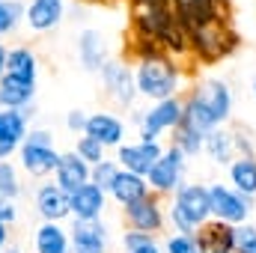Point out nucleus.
Masks as SVG:
<instances>
[{
  "mask_svg": "<svg viewBox=\"0 0 256 253\" xmlns=\"http://www.w3.org/2000/svg\"><path fill=\"white\" fill-rule=\"evenodd\" d=\"M182 102H185L182 122H188L202 134H208L212 128L226 126L232 116V108H236L232 86L224 78H202L200 84H194L191 92Z\"/></svg>",
  "mask_w": 256,
  "mask_h": 253,
  "instance_id": "f257e3e1",
  "label": "nucleus"
},
{
  "mask_svg": "<svg viewBox=\"0 0 256 253\" xmlns=\"http://www.w3.org/2000/svg\"><path fill=\"white\" fill-rule=\"evenodd\" d=\"M134 80H137V92L149 98V104H155V102L179 98L185 74H182V66L170 54L152 51L134 60Z\"/></svg>",
  "mask_w": 256,
  "mask_h": 253,
  "instance_id": "f03ea898",
  "label": "nucleus"
},
{
  "mask_svg": "<svg viewBox=\"0 0 256 253\" xmlns=\"http://www.w3.org/2000/svg\"><path fill=\"white\" fill-rule=\"evenodd\" d=\"M212 220V202H208V185L185 182L173 194V202L167 208V224L179 236H196L200 226Z\"/></svg>",
  "mask_w": 256,
  "mask_h": 253,
  "instance_id": "7ed1b4c3",
  "label": "nucleus"
},
{
  "mask_svg": "<svg viewBox=\"0 0 256 253\" xmlns=\"http://www.w3.org/2000/svg\"><path fill=\"white\" fill-rule=\"evenodd\" d=\"M60 155L63 152H57L54 134L48 128H30L27 140L18 149V170L27 173L30 179L54 176L57 173V164H60Z\"/></svg>",
  "mask_w": 256,
  "mask_h": 253,
  "instance_id": "20e7f679",
  "label": "nucleus"
},
{
  "mask_svg": "<svg viewBox=\"0 0 256 253\" xmlns=\"http://www.w3.org/2000/svg\"><path fill=\"white\" fill-rule=\"evenodd\" d=\"M188 45H191V54L202 63H218L224 57H230L236 48H238V36L236 30L230 27L226 18L214 21V24H206V27H196L188 33Z\"/></svg>",
  "mask_w": 256,
  "mask_h": 253,
  "instance_id": "39448f33",
  "label": "nucleus"
},
{
  "mask_svg": "<svg viewBox=\"0 0 256 253\" xmlns=\"http://www.w3.org/2000/svg\"><path fill=\"white\" fill-rule=\"evenodd\" d=\"M182 110H185L182 96L167 98V102H155L146 110H134V126L140 131V140H161L167 131L173 134L176 126L182 122Z\"/></svg>",
  "mask_w": 256,
  "mask_h": 253,
  "instance_id": "423d86ee",
  "label": "nucleus"
},
{
  "mask_svg": "<svg viewBox=\"0 0 256 253\" xmlns=\"http://www.w3.org/2000/svg\"><path fill=\"white\" fill-rule=\"evenodd\" d=\"M208 202H212V220H220L230 226H242L254 214V200L238 194L230 185H224V182L208 185Z\"/></svg>",
  "mask_w": 256,
  "mask_h": 253,
  "instance_id": "0eeeda50",
  "label": "nucleus"
},
{
  "mask_svg": "<svg viewBox=\"0 0 256 253\" xmlns=\"http://www.w3.org/2000/svg\"><path fill=\"white\" fill-rule=\"evenodd\" d=\"M185 170H188V158L176 149V146H167L164 155L155 161V167L149 170L146 182L149 190L155 196H173L176 190L185 185Z\"/></svg>",
  "mask_w": 256,
  "mask_h": 253,
  "instance_id": "6e6552de",
  "label": "nucleus"
},
{
  "mask_svg": "<svg viewBox=\"0 0 256 253\" xmlns=\"http://www.w3.org/2000/svg\"><path fill=\"white\" fill-rule=\"evenodd\" d=\"M104 92L114 104L120 108H134L140 92H137V80H134V66H128L126 60H108L98 72Z\"/></svg>",
  "mask_w": 256,
  "mask_h": 253,
  "instance_id": "1a4fd4ad",
  "label": "nucleus"
},
{
  "mask_svg": "<svg viewBox=\"0 0 256 253\" xmlns=\"http://www.w3.org/2000/svg\"><path fill=\"white\" fill-rule=\"evenodd\" d=\"M122 218H126L128 230H137V232H149V236H158L164 226H167V208L161 202V196L149 194L137 202H131L122 208Z\"/></svg>",
  "mask_w": 256,
  "mask_h": 253,
  "instance_id": "9d476101",
  "label": "nucleus"
},
{
  "mask_svg": "<svg viewBox=\"0 0 256 253\" xmlns=\"http://www.w3.org/2000/svg\"><path fill=\"white\" fill-rule=\"evenodd\" d=\"M164 143L161 140H134V143H122L116 149V164L120 170L137 173V176H149V170L155 167V161L164 155Z\"/></svg>",
  "mask_w": 256,
  "mask_h": 253,
  "instance_id": "9b49d317",
  "label": "nucleus"
},
{
  "mask_svg": "<svg viewBox=\"0 0 256 253\" xmlns=\"http://www.w3.org/2000/svg\"><path fill=\"white\" fill-rule=\"evenodd\" d=\"M86 137H92L96 143H102L104 149H120L126 143V120L116 116L114 110H96L86 120Z\"/></svg>",
  "mask_w": 256,
  "mask_h": 253,
  "instance_id": "f8f14e48",
  "label": "nucleus"
},
{
  "mask_svg": "<svg viewBox=\"0 0 256 253\" xmlns=\"http://www.w3.org/2000/svg\"><path fill=\"white\" fill-rule=\"evenodd\" d=\"M66 0H27L24 3V24L33 33H51L63 24Z\"/></svg>",
  "mask_w": 256,
  "mask_h": 253,
  "instance_id": "ddd939ff",
  "label": "nucleus"
},
{
  "mask_svg": "<svg viewBox=\"0 0 256 253\" xmlns=\"http://www.w3.org/2000/svg\"><path fill=\"white\" fill-rule=\"evenodd\" d=\"M33 206H36V214L48 224H63L72 218V208H68V194L60 190L54 182H45L39 185L33 194Z\"/></svg>",
  "mask_w": 256,
  "mask_h": 253,
  "instance_id": "4468645a",
  "label": "nucleus"
},
{
  "mask_svg": "<svg viewBox=\"0 0 256 253\" xmlns=\"http://www.w3.org/2000/svg\"><path fill=\"white\" fill-rule=\"evenodd\" d=\"M68 238H72V253L108 250V226H104V220H72Z\"/></svg>",
  "mask_w": 256,
  "mask_h": 253,
  "instance_id": "2eb2a0df",
  "label": "nucleus"
},
{
  "mask_svg": "<svg viewBox=\"0 0 256 253\" xmlns=\"http://www.w3.org/2000/svg\"><path fill=\"white\" fill-rule=\"evenodd\" d=\"M68 208H72V220H102L108 208V194L90 182L74 194H68Z\"/></svg>",
  "mask_w": 256,
  "mask_h": 253,
  "instance_id": "dca6fc26",
  "label": "nucleus"
},
{
  "mask_svg": "<svg viewBox=\"0 0 256 253\" xmlns=\"http://www.w3.org/2000/svg\"><path fill=\"white\" fill-rule=\"evenodd\" d=\"M202 155H206L212 164H218V167H230V164L238 158V146H236V128H232V126L212 128V131L206 134Z\"/></svg>",
  "mask_w": 256,
  "mask_h": 253,
  "instance_id": "f3484780",
  "label": "nucleus"
},
{
  "mask_svg": "<svg viewBox=\"0 0 256 253\" xmlns=\"http://www.w3.org/2000/svg\"><path fill=\"white\" fill-rule=\"evenodd\" d=\"M78 60H80V68L90 72V74H98L102 72V66L110 60L102 30H96V27L80 30V36H78Z\"/></svg>",
  "mask_w": 256,
  "mask_h": 253,
  "instance_id": "a211bd4d",
  "label": "nucleus"
},
{
  "mask_svg": "<svg viewBox=\"0 0 256 253\" xmlns=\"http://www.w3.org/2000/svg\"><path fill=\"white\" fill-rule=\"evenodd\" d=\"M90 173H92V167L86 161H80L74 152H63L60 164H57V173H54V185L66 194H74L78 188L90 185Z\"/></svg>",
  "mask_w": 256,
  "mask_h": 253,
  "instance_id": "6ab92c4d",
  "label": "nucleus"
},
{
  "mask_svg": "<svg viewBox=\"0 0 256 253\" xmlns=\"http://www.w3.org/2000/svg\"><path fill=\"white\" fill-rule=\"evenodd\" d=\"M196 242L206 253H232L236 250V226L208 220L206 226L196 230Z\"/></svg>",
  "mask_w": 256,
  "mask_h": 253,
  "instance_id": "aec40b11",
  "label": "nucleus"
},
{
  "mask_svg": "<svg viewBox=\"0 0 256 253\" xmlns=\"http://www.w3.org/2000/svg\"><path fill=\"white\" fill-rule=\"evenodd\" d=\"M33 253H72V238L63 224L42 220L33 230Z\"/></svg>",
  "mask_w": 256,
  "mask_h": 253,
  "instance_id": "412c9836",
  "label": "nucleus"
},
{
  "mask_svg": "<svg viewBox=\"0 0 256 253\" xmlns=\"http://www.w3.org/2000/svg\"><path fill=\"white\" fill-rule=\"evenodd\" d=\"M36 98V84H27V80H18L12 74H3L0 78V108H9V110H30Z\"/></svg>",
  "mask_w": 256,
  "mask_h": 253,
  "instance_id": "4be33fe9",
  "label": "nucleus"
},
{
  "mask_svg": "<svg viewBox=\"0 0 256 253\" xmlns=\"http://www.w3.org/2000/svg\"><path fill=\"white\" fill-rule=\"evenodd\" d=\"M6 74H12L18 80H27V84H36L39 80V57H36V51L27 48V45L9 48V54H6Z\"/></svg>",
  "mask_w": 256,
  "mask_h": 253,
  "instance_id": "5701e85b",
  "label": "nucleus"
},
{
  "mask_svg": "<svg viewBox=\"0 0 256 253\" xmlns=\"http://www.w3.org/2000/svg\"><path fill=\"white\" fill-rule=\"evenodd\" d=\"M149 194H152V190H149L146 176H137V173L120 170V176H116V182H114V188H110V194H108V196L126 208V206L137 202V200H143V196H149Z\"/></svg>",
  "mask_w": 256,
  "mask_h": 253,
  "instance_id": "b1692460",
  "label": "nucleus"
},
{
  "mask_svg": "<svg viewBox=\"0 0 256 253\" xmlns=\"http://www.w3.org/2000/svg\"><path fill=\"white\" fill-rule=\"evenodd\" d=\"M226 173H230V188H236L238 194L256 200V155H242V158H236V161L226 167Z\"/></svg>",
  "mask_w": 256,
  "mask_h": 253,
  "instance_id": "393cba45",
  "label": "nucleus"
},
{
  "mask_svg": "<svg viewBox=\"0 0 256 253\" xmlns=\"http://www.w3.org/2000/svg\"><path fill=\"white\" fill-rule=\"evenodd\" d=\"M30 134V110H9L0 108V137L21 149V143Z\"/></svg>",
  "mask_w": 256,
  "mask_h": 253,
  "instance_id": "a878e982",
  "label": "nucleus"
},
{
  "mask_svg": "<svg viewBox=\"0 0 256 253\" xmlns=\"http://www.w3.org/2000/svg\"><path fill=\"white\" fill-rule=\"evenodd\" d=\"M202 143H206V134L196 131V128H191L188 122H179L176 131L170 134V146H176L185 158H196V155L202 152Z\"/></svg>",
  "mask_w": 256,
  "mask_h": 253,
  "instance_id": "bb28decb",
  "label": "nucleus"
},
{
  "mask_svg": "<svg viewBox=\"0 0 256 253\" xmlns=\"http://www.w3.org/2000/svg\"><path fill=\"white\" fill-rule=\"evenodd\" d=\"M24 24V3L21 0H0V39L15 33Z\"/></svg>",
  "mask_w": 256,
  "mask_h": 253,
  "instance_id": "cd10ccee",
  "label": "nucleus"
},
{
  "mask_svg": "<svg viewBox=\"0 0 256 253\" xmlns=\"http://www.w3.org/2000/svg\"><path fill=\"white\" fill-rule=\"evenodd\" d=\"M0 194L18 200L24 194V182H21V170L9 161H0Z\"/></svg>",
  "mask_w": 256,
  "mask_h": 253,
  "instance_id": "c85d7f7f",
  "label": "nucleus"
},
{
  "mask_svg": "<svg viewBox=\"0 0 256 253\" xmlns=\"http://www.w3.org/2000/svg\"><path fill=\"white\" fill-rule=\"evenodd\" d=\"M72 152H74L80 161H86L90 167H96V164H102V161H104V152H108V149H104L102 143H96L92 137L80 134V137L74 140V149H72Z\"/></svg>",
  "mask_w": 256,
  "mask_h": 253,
  "instance_id": "c756f323",
  "label": "nucleus"
},
{
  "mask_svg": "<svg viewBox=\"0 0 256 253\" xmlns=\"http://www.w3.org/2000/svg\"><path fill=\"white\" fill-rule=\"evenodd\" d=\"M116 176H120V164H116V161H110V158H104L102 164H96V167H92L90 182H92L96 188H102L104 194H110L114 182H116Z\"/></svg>",
  "mask_w": 256,
  "mask_h": 253,
  "instance_id": "7c9ffc66",
  "label": "nucleus"
},
{
  "mask_svg": "<svg viewBox=\"0 0 256 253\" xmlns=\"http://www.w3.org/2000/svg\"><path fill=\"white\" fill-rule=\"evenodd\" d=\"M161 248H164V253H206L200 248L196 236H179V232H170Z\"/></svg>",
  "mask_w": 256,
  "mask_h": 253,
  "instance_id": "2f4dec72",
  "label": "nucleus"
},
{
  "mask_svg": "<svg viewBox=\"0 0 256 253\" xmlns=\"http://www.w3.org/2000/svg\"><path fill=\"white\" fill-rule=\"evenodd\" d=\"M236 253H256V226L254 224L236 226Z\"/></svg>",
  "mask_w": 256,
  "mask_h": 253,
  "instance_id": "473e14b6",
  "label": "nucleus"
},
{
  "mask_svg": "<svg viewBox=\"0 0 256 253\" xmlns=\"http://www.w3.org/2000/svg\"><path fill=\"white\" fill-rule=\"evenodd\" d=\"M152 242H155V236H149V232H137V230H126L122 232V250L126 253L137 250V248H146Z\"/></svg>",
  "mask_w": 256,
  "mask_h": 253,
  "instance_id": "72a5a7b5",
  "label": "nucleus"
},
{
  "mask_svg": "<svg viewBox=\"0 0 256 253\" xmlns=\"http://www.w3.org/2000/svg\"><path fill=\"white\" fill-rule=\"evenodd\" d=\"M15 220H18V200H12V196H3V194H0V224L12 226Z\"/></svg>",
  "mask_w": 256,
  "mask_h": 253,
  "instance_id": "f704fd0d",
  "label": "nucleus"
},
{
  "mask_svg": "<svg viewBox=\"0 0 256 253\" xmlns=\"http://www.w3.org/2000/svg\"><path fill=\"white\" fill-rule=\"evenodd\" d=\"M86 120H90V114L74 108V110H68V114H66V128H68L72 134H78V137H80V134L86 131Z\"/></svg>",
  "mask_w": 256,
  "mask_h": 253,
  "instance_id": "c9c22d12",
  "label": "nucleus"
},
{
  "mask_svg": "<svg viewBox=\"0 0 256 253\" xmlns=\"http://www.w3.org/2000/svg\"><path fill=\"white\" fill-rule=\"evenodd\" d=\"M131 253H164V248L158 244V238L152 242V244H146V248H137V250H131Z\"/></svg>",
  "mask_w": 256,
  "mask_h": 253,
  "instance_id": "e433bc0d",
  "label": "nucleus"
},
{
  "mask_svg": "<svg viewBox=\"0 0 256 253\" xmlns=\"http://www.w3.org/2000/svg\"><path fill=\"white\" fill-rule=\"evenodd\" d=\"M6 54H9V48H6V45L0 42V78L6 74Z\"/></svg>",
  "mask_w": 256,
  "mask_h": 253,
  "instance_id": "4c0bfd02",
  "label": "nucleus"
},
{
  "mask_svg": "<svg viewBox=\"0 0 256 253\" xmlns=\"http://www.w3.org/2000/svg\"><path fill=\"white\" fill-rule=\"evenodd\" d=\"M6 244H9V226H6V224H0V250H3Z\"/></svg>",
  "mask_w": 256,
  "mask_h": 253,
  "instance_id": "58836bf2",
  "label": "nucleus"
},
{
  "mask_svg": "<svg viewBox=\"0 0 256 253\" xmlns=\"http://www.w3.org/2000/svg\"><path fill=\"white\" fill-rule=\"evenodd\" d=\"M0 253H24V248H21V244H15V242H9V244H6Z\"/></svg>",
  "mask_w": 256,
  "mask_h": 253,
  "instance_id": "ea45409f",
  "label": "nucleus"
},
{
  "mask_svg": "<svg viewBox=\"0 0 256 253\" xmlns=\"http://www.w3.org/2000/svg\"><path fill=\"white\" fill-rule=\"evenodd\" d=\"M250 90H254V98H256V78H254V84H250Z\"/></svg>",
  "mask_w": 256,
  "mask_h": 253,
  "instance_id": "a19ab883",
  "label": "nucleus"
},
{
  "mask_svg": "<svg viewBox=\"0 0 256 253\" xmlns=\"http://www.w3.org/2000/svg\"><path fill=\"white\" fill-rule=\"evenodd\" d=\"M232 253H236V250H232Z\"/></svg>",
  "mask_w": 256,
  "mask_h": 253,
  "instance_id": "79ce46f5",
  "label": "nucleus"
}]
</instances>
